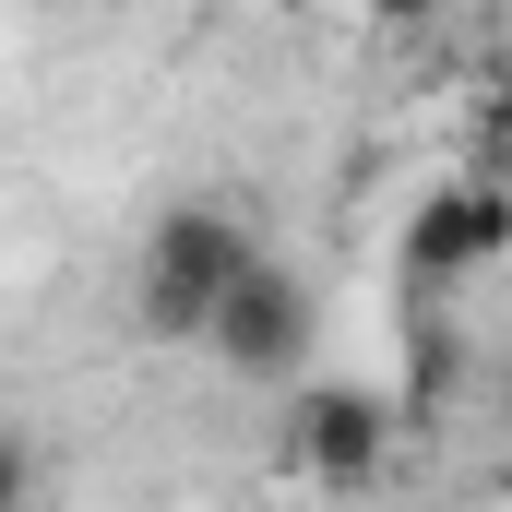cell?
Segmentation results:
<instances>
[{
	"instance_id": "277c9868",
	"label": "cell",
	"mask_w": 512,
	"mask_h": 512,
	"mask_svg": "<svg viewBox=\"0 0 512 512\" xmlns=\"http://www.w3.org/2000/svg\"><path fill=\"white\" fill-rule=\"evenodd\" d=\"M203 346H215L239 382H298V358H310V286L274 274V262H251V274L227 286V310H215Z\"/></svg>"
},
{
	"instance_id": "3957f363",
	"label": "cell",
	"mask_w": 512,
	"mask_h": 512,
	"mask_svg": "<svg viewBox=\"0 0 512 512\" xmlns=\"http://www.w3.org/2000/svg\"><path fill=\"white\" fill-rule=\"evenodd\" d=\"M286 453H298V477L310 489H370L393 465V405L358 382H298L286 405Z\"/></svg>"
},
{
	"instance_id": "7a4b0ae2",
	"label": "cell",
	"mask_w": 512,
	"mask_h": 512,
	"mask_svg": "<svg viewBox=\"0 0 512 512\" xmlns=\"http://www.w3.org/2000/svg\"><path fill=\"white\" fill-rule=\"evenodd\" d=\"M512 262V179L489 167H465V179H441V191H417V215H405V274L417 286H465V274H489Z\"/></svg>"
},
{
	"instance_id": "6da1fadb",
	"label": "cell",
	"mask_w": 512,
	"mask_h": 512,
	"mask_svg": "<svg viewBox=\"0 0 512 512\" xmlns=\"http://www.w3.org/2000/svg\"><path fill=\"white\" fill-rule=\"evenodd\" d=\"M251 227L239 215H215V203H179L155 239H143V274H131V322L155 334V346H203L215 334V310H227V286L251 274Z\"/></svg>"
},
{
	"instance_id": "5b68a950",
	"label": "cell",
	"mask_w": 512,
	"mask_h": 512,
	"mask_svg": "<svg viewBox=\"0 0 512 512\" xmlns=\"http://www.w3.org/2000/svg\"><path fill=\"white\" fill-rule=\"evenodd\" d=\"M477 131H489V155L512 167V60L489 72V84H477Z\"/></svg>"
},
{
	"instance_id": "8992f818",
	"label": "cell",
	"mask_w": 512,
	"mask_h": 512,
	"mask_svg": "<svg viewBox=\"0 0 512 512\" xmlns=\"http://www.w3.org/2000/svg\"><path fill=\"white\" fill-rule=\"evenodd\" d=\"M429 12H441V0H358V24H370V36H417Z\"/></svg>"
}]
</instances>
